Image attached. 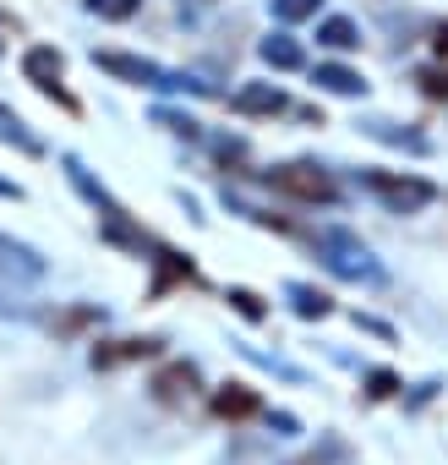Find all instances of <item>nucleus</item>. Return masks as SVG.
<instances>
[{
    "label": "nucleus",
    "mask_w": 448,
    "mask_h": 465,
    "mask_svg": "<svg viewBox=\"0 0 448 465\" xmlns=\"http://www.w3.org/2000/svg\"><path fill=\"white\" fill-rule=\"evenodd\" d=\"M93 66H104V72H110V77H121V83L159 88V94H208V83H197V77H186V72H164L159 61L121 55V50H93Z\"/></svg>",
    "instance_id": "nucleus-1"
},
{
    "label": "nucleus",
    "mask_w": 448,
    "mask_h": 465,
    "mask_svg": "<svg viewBox=\"0 0 448 465\" xmlns=\"http://www.w3.org/2000/svg\"><path fill=\"white\" fill-rule=\"evenodd\" d=\"M317 258H323L339 280H383L377 258L366 252L361 236H350V230H323V236H317Z\"/></svg>",
    "instance_id": "nucleus-2"
},
{
    "label": "nucleus",
    "mask_w": 448,
    "mask_h": 465,
    "mask_svg": "<svg viewBox=\"0 0 448 465\" xmlns=\"http://www.w3.org/2000/svg\"><path fill=\"white\" fill-rule=\"evenodd\" d=\"M268 186H279V192H290V197H301V203H334V197H339L334 175H328L323 164H307V159L268 170Z\"/></svg>",
    "instance_id": "nucleus-3"
},
{
    "label": "nucleus",
    "mask_w": 448,
    "mask_h": 465,
    "mask_svg": "<svg viewBox=\"0 0 448 465\" xmlns=\"http://www.w3.org/2000/svg\"><path fill=\"white\" fill-rule=\"evenodd\" d=\"M394 213H415V208H426L437 192H432V181H415V175H383V170H366L361 175Z\"/></svg>",
    "instance_id": "nucleus-4"
},
{
    "label": "nucleus",
    "mask_w": 448,
    "mask_h": 465,
    "mask_svg": "<svg viewBox=\"0 0 448 465\" xmlns=\"http://www.w3.org/2000/svg\"><path fill=\"white\" fill-rule=\"evenodd\" d=\"M61 66H66V61H61V50H50V45H39V50H28V55H23V77H28V83H39L44 94H55L66 110H77V104H72V94H61Z\"/></svg>",
    "instance_id": "nucleus-5"
},
{
    "label": "nucleus",
    "mask_w": 448,
    "mask_h": 465,
    "mask_svg": "<svg viewBox=\"0 0 448 465\" xmlns=\"http://www.w3.org/2000/svg\"><path fill=\"white\" fill-rule=\"evenodd\" d=\"M312 83H317L323 94H339V99H361V94H366V77H361V72H350V66H328V61L312 72Z\"/></svg>",
    "instance_id": "nucleus-6"
},
{
    "label": "nucleus",
    "mask_w": 448,
    "mask_h": 465,
    "mask_svg": "<svg viewBox=\"0 0 448 465\" xmlns=\"http://www.w3.org/2000/svg\"><path fill=\"white\" fill-rule=\"evenodd\" d=\"M230 104H236L241 115H279V110H285V94H279L274 83H252V88H241Z\"/></svg>",
    "instance_id": "nucleus-7"
},
{
    "label": "nucleus",
    "mask_w": 448,
    "mask_h": 465,
    "mask_svg": "<svg viewBox=\"0 0 448 465\" xmlns=\"http://www.w3.org/2000/svg\"><path fill=\"white\" fill-rule=\"evenodd\" d=\"M263 61H268L274 72H301V66H307L301 45H296L290 34H268V39H263Z\"/></svg>",
    "instance_id": "nucleus-8"
},
{
    "label": "nucleus",
    "mask_w": 448,
    "mask_h": 465,
    "mask_svg": "<svg viewBox=\"0 0 448 465\" xmlns=\"http://www.w3.org/2000/svg\"><path fill=\"white\" fill-rule=\"evenodd\" d=\"M317 45H323V50H361V28H355L350 17H328V23L317 28Z\"/></svg>",
    "instance_id": "nucleus-9"
},
{
    "label": "nucleus",
    "mask_w": 448,
    "mask_h": 465,
    "mask_svg": "<svg viewBox=\"0 0 448 465\" xmlns=\"http://www.w3.org/2000/svg\"><path fill=\"white\" fill-rule=\"evenodd\" d=\"M0 269H17V274L39 280V274H44V258H39V252H28V247H17V242H6V236H0Z\"/></svg>",
    "instance_id": "nucleus-10"
},
{
    "label": "nucleus",
    "mask_w": 448,
    "mask_h": 465,
    "mask_svg": "<svg viewBox=\"0 0 448 465\" xmlns=\"http://www.w3.org/2000/svg\"><path fill=\"white\" fill-rule=\"evenodd\" d=\"M159 340H121V351H93V367H115V361H137V356H153Z\"/></svg>",
    "instance_id": "nucleus-11"
},
{
    "label": "nucleus",
    "mask_w": 448,
    "mask_h": 465,
    "mask_svg": "<svg viewBox=\"0 0 448 465\" xmlns=\"http://www.w3.org/2000/svg\"><path fill=\"white\" fill-rule=\"evenodd\" d=\"M88 12L104 17V23H131L142 12V0H88Z\"/></svg>",
    "instance_id": "nucleus-12"
},
{
    "label": "nucleus",
    "mask_w": 448,
    "mask_h": 465,
    "mask_svg": "<svg viewBox=\"0 0 448 465\" xmlns=\"http://www.w3.org/2000/svg\"><path fill=\"white\" fill-rule=\"evenodd\" d=\"M290 302H296L301 318H328V296L312 291V285H290Z\"/></svg>",
    "instance_id": "nucleus-13"
},
{
    "label": "nucleus",
    "mask_w": 448,
    "mask_h": 465,
    "mask_svg": "<svg viewBox=\"0 0 448 465\" xmlns=\"http://www.w3.org/2000/svg\"><path fill=\"white\" fill-rule=\"evenodd\" d=\"M268 6H274L279 23H307V17H317L323 0H268Z\"/></svg>",
    "instance_id": "nucleus-14"
},
{
    "label": "nucleus",
    "mask_w": 448,
    "mask_h": 465,
    "mask_svg": "<svg viewBox=\"0 0 448 465\" xmlns=\"http://www.w3.org/2000/svg\"><path fill=\"white\" fill-rule=\"evenodd\" d=\"M415 83L432 94V99H448V72H437V66H426V72H415Z\"/></svg>",
    "instance_id": "nucleus-15"
},
{
    "label": "nucleus",
    "mask_w": 448,
    "mask_h": 465,
    "mask_svg": "<svg viewBox=\"0 0 448 465\" xmlns=\"http://www.w3.org/2000/svg\"><path fill=\"white\" fill-rule=\"evenodd\" d=\"M213 411H224V416H241V411H252V394H219V400H213Z\"/></svg>",
    "instance_id": "nucleus-16"
},
{
    "label": "nucleus",
    "mask_w": 448,
    "mask_h": 465,
    "mask_svg": "<svg viewBox=\"0 0 448 465\" xmlns=\"http://www.w3.org/2000/svg\"><path fill=\"white\" fill-rule=\"evenodd\" d=\"M230 302H236V312H241V318H263V302H258L252 291H230Z\"/></svg>",
    "instance_id": "nucleus-17"
},
{
    "label": "nucleus",
    "mask_w": 448,
    "mask_h": 465,
    "mask_svg": "<svg viewBox=\"0 0 448 465\" xmlns=\"http://www.w3.org/2000/svg\"><path fill=\"white\" fill-rule=\"evenodd\" d=\"M394 389H399L394 372H372V394H394Z\"/></svg>",
    "instance_id": "nucleus-18"
},
{
    "label": "nucleus",
    "mask_w": 448,
    "mask_h": 465,
    "mask_svg": "<svg viewBox=\"0 0 448 465\" xmlns=\"http://www.w3.org/2000/svg\"><path fill=\"white\" fill-rule=\"evenodd\" d=\"M0 197H23V192H17V186H12V181H0Z\"/></svg>",
    "instance_id": "nucleus-19"
},
{
    "label": "nucleus",
    "mask_w": 448,
    "mask_h": 465,
    "mask_svg": "<svg viewBox=\"0 0 448 465\" xmlns=\"http://www.w3.org/2000/svg\"><path fill=\"white\" fill-rule=\"evenodd\" d=\"M437 50H443V55H448V28H437Z\"/></svg>",
    "instance_id": "nucleus-20"
}]
</instances>
